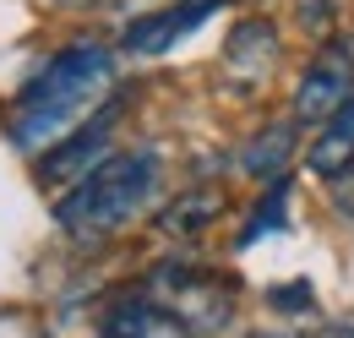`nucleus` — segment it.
Here are the masks:
<instances>
[{"label":"nucleus","instance_id":"9b49d317","mask_svg":"<svg viewBox=\"0 0 354 338\" xmlns=\"http://www.w3.org/2000/svg\"><path fill=\"white\" fill-rule=\"evenodd\" d=\"M223 213V191H185L180 202L158 213V229L164 235H196V229H207L213 218Z\"/></svg>","mask_w":354,"mask_h":338},{"label":"nucleus","instance_id":"f03ea898","mask_svg":"<svg viewBox=\"0 0 354 338\" xmlns=\"http://www.w3.org/2000/svg\"><path fill=\"white\" fill-rule=\"evenodd\" d=\"M158 180H164V164L158 153H109L104 164H93L60 202H55V224L66 235H115L126 229L136 213L158 197Z\"/></svg>","mask_w":354,"mask_h":338},{"label":"nucleus","instance_id":"7ed1b4c3","mask_svg":"<svg viewBox=\"0 0 354 338\" xmlns=\"http://www.w3.org/2000/svg\"><path fill=\"white\" fill-rule=\"evenodd\" d=\"M147 290L158 300H169L175 317L191 328V333H218V328H229V317H234V295H229L223 284H213V278L180 267V262H164Z\"/></svg>","mask_w":354,"mask_h":338},{"label":"nucleus","instance_id":"1a4fd4ad","mask_svg":"<svg viewBox=\"0 0 354 338\" xmlns=\"http://www.w3.org/2000/svg\"><path fill=\"white\" fill-rule=\"evenodd\" d=\"M306 164H310V175H322V180L354 164V98L338 104V109L322 121V136L306 148Z\"/></svg>","mask_w":354,"mask_h":338},{"label":"nucleus","instance_id":"f257e3e1","mask_svg":"<svg viewBox=\"0 0 354 338\" xmlns=\"http://www.w3.org/2000/svg\"><path fill=\"white\" fill-rule=\"evenodd\" d=\"M109 82H115V49H104V44L60 49L44 71L17 93V104H11V142L22 153L55 148L66 131L82 126V115L104 98Z\"/></svg>","mask_w":354,"mask_h":338},{"label":"nucleus","instance_id":"ddd939ff","mask_svg":"<svg viewBox=\"0 0 354 338\" xmlns=\"http://www.w3.org/2000/svg\"><path fill=\"white\" fill-rule=\"evenodd\" d=\"M327 202H333V208L354 224V164L338 169V175H327Z\"/></svg>","mask_w":354,"mask_h":338},{"label":"nucleus","instance_id":"4468645a","mask_svg":"<svg viewBox=\"0 0 354 338\" xmlns=\"http://www.w3.org/2000/svg\"><path fill=\"white\" fill-rule=\"evenodd\" d=\"M300 22H306V28H322V22H327V0H306Z\"/></svg>","mask_w":354,"mask_h":338},{"label":"nucleus","instance_id":"2eb2a0df","mask_svg":"<svg viewBox=\"0 0 354 338\" xmlns=\"http://www.w3.org/2000/svg\"><path fill=\"white\" fill-rule=\"evenodd\" d=\"M310 338H354V328H344V322H333V328H316Z\"/></svg>","mask_w":354,"mask_h":338},{"label":"nucleus","instance_id":"dca6fc26","mask_svg":"<svg viewBox=\"0 0 354 338\" xmlns=\"http://www.w3.org/2000/svg\"><path fill=\"white\" fill-rule=\"evenodd\" d=\"M251 338H283V333H251Z\"/></svg>","mask_w":354,"mask_h":338},{"label":"nucleus","instance_id":"6e6552de","mask_svg":"<svg viewBox=\"0 0 354 338\" xmlns=\"http://www.w3.org/2000/svg\"><path fill=\"white\" fill-rule=\"evenodd\" d=\"M223 66H229V77L245 87H257L278 66V28L267 22V17H245V22H234V33L223 44Z\"/></svg>","mask_w":354,"mask_h":338},{"label":"nucleus","instance_id":"9d476101","mask_svg":"<svg viewBox=\"0 0 354 338\" xmlns=\"http://www.w3.org/2000/svg\"><path fill=\"white\" fill-rule=\"evenodd\" d=\"M295 136H300V121H278V126H267L245 153H240V164H245V175H262V180H272V175H289V159H295Z\"/></svg>","mask_w":354,"mask_h":338},{"label":"nucleus","instance_id":"20e7f679","mask_svg":"<svg viewBox=\"0 0 354 338\" xmlns=\"http://www.w3.org/2000/svg\"><path fill=\"white\" fill-rule=\"evenodd\" d=\"M115 121H120V104H104L88 126L66 131L44 159H39V180H44V186H77L93 164L109 159V131H115Z\"/></svg>","mask_w":354,"mask_h":338},{"label":"nucleus","instance_id":"39448f33","mask_svg":"<svg viewBox=\"0 0 354 338\" xmlns=\"http://www.w3.org/2000/svg\"><path fill=\"white\" fill-rule=\"evenodd\" d=\"M354 98V55L344 44H322V55L306 66V77L295 87V121L310 126V121H327L338 104Z\"/></svg>","mask_w":354,"mask_h":338},{"label":"nucleus","instance_id":"f8f14e48","mask_svg":"<svg viewBox=\"0 0 354 338\" xmlns=\"http://www.w3.org/2000/svg\"><path fill=\"white\" fill-rule=\"evenodd\" d=\"M283 224H289V175H272V180H267L262 208L251 213V224L240 229V251H245V246H257V240L272 235V229H283Z\"/></svg>","mask_w":354,"mask_h":338},{"label":"nucleus","instance_id":"0eeeda50","mask_svg":"<svg viewBox=\"0 0 354 338\" xmlns=\"http://www.w3.org/2000/svg\"><path fill=\"white\" fill-rule=\"evenodd\" d=\"M98 328L104 338H191V328L175 317V305L169 300H158L153 290L142 295H120L104 305V317H98Z\"/></svg>","mask_w":354,"mask_h":338},{"label":"nucleus","instance_id":"423d86ee","mask_svg":"<svg viewBox=\"0 0 354 338\" xmlns=\"http://www.w3.org/2000/svg\"><path fill=\"white\" fill-rule=\"evenodd\" d=\"M218 6L229 0H175V6H158V11H142L126 22V33H120V49L126 55H169L185 33H196Z\"/></svg>","mask_w":354,"mask_h":338}]
</instances>
